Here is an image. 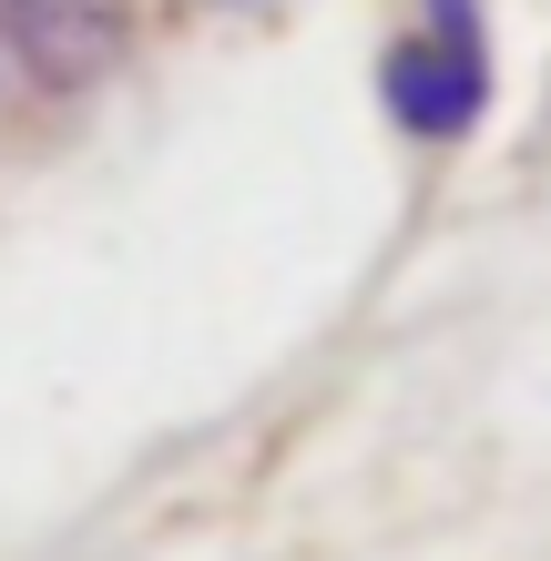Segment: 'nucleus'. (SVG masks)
<instances>
[{
    "instance_id": "f03ea898",
    "label": "nucleus",
    "mask_w": 551,
    "mask_h": 561,
    "mask_svg": "<svg viewBox=\"0 0 551 561\" xmlns=\"http://www.w3.org/2000/svg\"><path fill=\"white\" fill-rule=\"evenodd\" d=\"M134 51V0H0V113H72Z\"/></svg>"
},
{
    "instance_id": "7ed1b4c3",
    "label": "nucleus",
    "mask_w": 551,
    "mask_h": 561,
    "mask_svg": "<svg viewBox=\"0 0 551 561\" xmlns=\"http://www.w3.org/2000/svg\"><path fill=\"white\" fill-rule=\"evenodd\" d=\"M205 11H286V0H205Z\"/></svg>"
},
{
    "instance_id": "f257e3e1",
    "label": "nucleus",
    "mask_w": 551,
    "mask_h": 561,
    "mask_svg": "<svg viewBox=\"0 0 551 561\" xmlns=\"http://www.w3.org/2000/svg\"><path fill=\"white\" fill-rule=\"evenodd\" d=\"M501 92L491 61V11L480 0H409V31L378 61V103L409 144H470Z\"/></svg>"
}]
</instances>
